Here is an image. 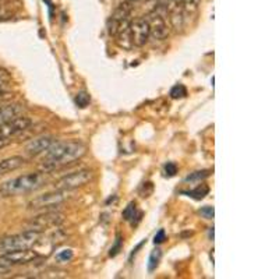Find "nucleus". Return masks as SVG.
Returning a JSON list of instances; mask_svg holds the SVG:
<instances>
[{
    "label": "nucleus",
    "instance_id": "obj_15",
    "mask_svg": "<svg viewBox=\"0 0 279 279\" xmlns=\"http://www.w3.org/2000/svg\"><path fill=\"white\" fill-rule=\"evenodd\" d=\"M122 215H123L124 221L133 222V219H134V218H137V219H141V212H137V206H136V203H130L129 206L126 207Z\"/></svg>",
    "mask_w": 279,
    "mask_h": 279
},
{
    "label": "nucleus",
    "instance_id": "obj_18",
    "mask_svg": "<svg viewBox=\"0 0 279 279\" xmlns=\"http://www.w3.org/2000/svg\"><path fill=\"white\" fill-rule=\"evenodd\" d=\"M208 193H209L208 186H206V184H201V186H198L197 189L191 190V191H187V193H184V194H187L189 197L194 198V200H203V198L206 197Z\"/></svg>",
    "mask_w": 279,
    "mask_h": 279
},
{
    "label": "nucleus",
    "instance_id": "obj_14",
    "mask_svg": "<svg viewBox=\"0 0 279 279\" xmlns=\"http://www.w3.org/2000/svg\"><path fill=\"white\" fill-rule=\"evenodd\" d=\"M169 20H171V24L174 28V31H180L184 25V13H183V8L177 7L171 10L169 13Z\"/></svg>",
    "mask_w": 279,
    "mask_h": 279
},
{
    "label": "nucleus",
    "instance_id": "obj_11",
    "mask_svg": "<svg viewBox=\"0 0 279 279\" xmlns=\"http://www.w3.org/2000/svg\"><path fill=\"white\" fill-rule=\"evenodd\" d=\"M53 142V139L49 137V136H42V137H38V139L33 140L27 147H25V151L30 156H36L39 154H43L48 151V148L52 145Z\"/></svg>",
    "mask_w": 279,
    "mask_h": 279
},
{
    "label": "nucleus",
    "instance_id": "obj_31",
    "mask_svg": "<svg viewBox=\"0 0 279 279\" xmlns=\"http://www.w3.org/2000/svg\"><path fill=\"white\" fill-rule=\"evenodd\" d=\"M4 80H6V74L0 70V81H4Z\"/></svg>",
    "mask_w": 279,
    "mask_h": 279
},
{
    "label": "nucleus",
    "instance_id": "obj_26",
    "mask_svg": "<svg viewBox=\"0 0 279 279\" xmlns=\"http://www.w3.org/2000/svg\"><path fill=\"white\" fill-rule=\"evenodd\" d=\"M165 240H166V233H165L164 229H161L155 235V238H154V243H155V244H161V243H164Z\"/></svg>",
    "mask_w": 279,
    "mask_h": 279
},
{
    "label": "nucleus",
    "instance_id": "obj_9",
    "mask_svg": "<svg viewBox=\"0 0 279 279\" xmlns=\"http://www.w3.org/2000/svg\"><path fill=\"white\" fill-rule=\"evenodd\" d=\"M31 119L28 117H24V116H18L16 119L10 120L7 123L1 124L0 126V136H4V137H13V136H17L20 133H23L27 129L31 127Z\"/></svg>",
    "mask_w": 279,
    "mask_h": 279
},
{
    "label": "nucleus",
    "instance_id": "obj_28",
    "mask_svg": "<svg viewBox=\"0 0 279 279\" xmlns=\"http://www.w3.org/2000/svg\"><path fill=\"white\" fill-rule=\"evenodd\" d=\"M8 274H10V267H6V265H1V264H0V278L7 277Z\"/></svg>",
    "mask_w": 279,
    "mask_h": 279
},
{
    "label": "nucleus",
    "instance_id": "obj_23",
    "mask_svg": "<svg viewBox=\"0 0 279 279\" xmlns=\"http://www.w3.org/2000/svg\"><path fill=\"white\" fill-rule=\"evenodd\" d=\"M164 171L165 174H166L168 177H173V176L177 173V165L174 164V162H168V164L165 165Z\"/></svg>",
    "mask_w": 279,
    "mask_h": 279
},
{
    "label": "nucleus",
    "instance_id": "obj_17",
    "mask_svg": "<svg viewBox=\"0 0 279 279\" xmlns=\"http://www.w3.org/2000/svg\"><path fill=\"white\" fill-rule=\"evenodd\" d=\"M180 3L184 16H186V14H193V13H196L198 6H200V0H180Z\"/></svg>",
    "mask_w": 279,
    "mask_h": 279
},
{
    "label": "nucleus",
    "instance_id": "obj_1",
    "mask_svg": "<svg viewBox=\"0 0 279 279\" xmlns=\"http://www.w3.org/2000/svg\"><path fill=\"white\" fill-rule=\"evenodd\" d=\"M85 154V145L78 141H53L48 148L42 169L45 172H52L62 166L73 164Z\"/></svg>",
    "mask_w": 279,
    "mask_h": 279
},
{
    "label": "nucleus",
    "instance_id": "obj_30",
    "mask_svg": "<svg viewBox=\"0 0 279 279\" xmlns=\"http://www.w3.org/2000/svg\"><path fill=\"white\" fill-rule=\"evenodd\" d=\"M123 3H127V4H130V6H133V4H136L137 1H140V0H122Z\"/></svg>",
    "mask_w": 279,
    "mask_h": 279
},
{
    "label": "nucleus",
    "instance_id": "obj_10",
    "mask_svg": "<svg viewBox=\"0 0 279 279\" xmlns=\"http://www.w3.org/2000/svg\"><path fill=\"white\" fill-rule=\"evenodd\" d=\"M63 221V216L58 212H46L43 215H39L36 218H34L31 221L33 225V229L35 230H42L45 228H49V226H55L59 225L60 222Z\"/></svg>",
    "mask_w": 279,
    "mask_h": 279
},
{
    "label": "nucleus",
    "instance_id": "obj_25",
    "mask_svg": "<svg viewBox=\"0 0 279 279\" xmlns=\"http://www.w3.org/2000/svg\"><path fill=\"white\" fill-rule=\"evenodd\" d=\"M200 213L203 215V218H206V219H213V215H215V211H213V207H203L201 209H200Z\"/></svg>",
    "mask_w": 279,
    "mask_h": 279
},
{
    "label": "nucleus",
    "instance_id": "obj_19",
    "mask_svg": "<svg viewBox=\"0 0 279 279\" xmlns=\"http://www.w3.org/2000/svg\"><path fill=\"white\" fill-rule=\"evenodd\" d=\"M187 95V90L183 84H177L174 85L172 90H171V97L173 99H179V98H184Z\"/></svg>",
    "mask_w": 279,
    "mask_h": 279
},
{
    "label": "nucleus",
    "instance_id": "obj_12",
    "mask_svg": "<svg viewBox=\"0 0 279 279\" xmlns=\"http://www.w3.org/2000/svg\"><path fill=\"white\" fill-rule=\"evenodd\" d=\"M23 112H24V106L21 104H10L6 106H1L0 107V126L16 119L18 116H23Z\"/></svg>",
    "mask_w": 279,
    "mask_h": 279
},
{
    "label": "nucleus",
    "instance_id": "obj_27",
    "mask_svg": "<svg viewBox=\"0 0 279 279\" xmlns=\"http://www.w3.org/2000/svg\"><path fill=\"white\" fill-rule=\"evenodd\" d=\"M10 142H11V140L10 137H4V136H0V149H3V148H6L7 145H10Z\"/></svg>",
    "mask_w": 279,
    "mask_h": 279
},
{
    "label": "nucleus",
    "instance_id": "obj_20",
    "mask_svg": "<svg viewBox=\"0 0 279 279\" xmlns=\"http://www.w3.org/2000/svg\"><path fill=\"white\" fill-rule=\"evenodd\" d=\"M90 95L87 94V92H78L77 95H75V104H77V106L78 107H87L90 105Z\"/></svg>",
    "mask_w": 279,
    "mask_h": 279
},
{
    "label": "nucleus",
    "instance_id": "obj_4",
    "mask_svg": "<svg viewBox=\"0 0 279 279\" xmlns=\"http://www.w3.org/2000/svg\"><path fill=\"white\" fill-rule=\"evenodd\" d=\"M39 257V254L30 248H21V250H11L0 254V264L6 267H13V265H24L35 261Z\"/></svg>",
    "mask_w": 279,
    "mask_h": 279
},
{
    "label": "nucleus",
    "instance_id": "obj_5",
    "mask_svg": "<svg viewBox=\"0 0 279 279\" xmlns=\"http://www.w3.org/2000/svg\"><path fill=\"white\" fill-rule=\"evenodd\" d=\"M92 176L94 173L90 169H81V171H77V172L70 173L66 174L65 177H62L56 184V189L59 190H67V191H71V190L78 189L85 186L87 183H90L92 180Z\"/></svg>",
    "mask_w": 279,
    "mask_h": 279
},
{
    "label": "nucleus",
    "instance_id": "obj_16",
    "mask_svg": "<svg viewBox=\"0 0 279 279\" xmlns=\"http://www.w3.org/2000/svg\"><path fill=\"white\" fill-rule=\"evenodd\" d=\"M161 258H162V251H161L159 248L152 250L151 254H149V258H148V271L149 272L155 271L158 264L161 261Z\"/></svg>",
    "mask_w": 279,
    "mask_h": 279
},
{
    "label": "nucleus",
    "instance_id": "obj_6",
    "mask_svg": "<svg viewBox=\"0 0 279 279\" xmlns=\"http://www.w3.org/2000/svg\"><path fill=\"white\" fill-rule=\"evenodd\" d=\"M69 193L70 191H67V190L59 189L56 191L45 193V194L31 200L28 207L31 209H43V208H50V207H58L59 204H62L65 200L69 198Z\"/></svg>",
    "mask_w": 279,
    "mask_h": 279
},
{
    "label": "nucleus",
    "instance_id": "obj_21",
    "mask_svg": "<svg viewBox=\"0 0 279 279\" xmlns=\"http://www.w3.org/2000/svg\"><path fill=\"white\" fill-rule=\"evenodd\" d=\"M122 248H123V240H122V236H120V235H117V236H116L115 244L110 247V250H109V257H116V255L122 251Z\"/></svg>",
    "mask_w": 279,
    "mask_h": 279
},
{
    "label": "nucleus",
    "instance_id": "obj_29",
    "mask_svg": "<svg viewBox=\"0 0 279 279\" xmlns=\"http://www.w3.org/2000/svg\"><path fill=\"white\" fill-rule=\"evenodd\" d=\"M6 18H8V14L7 13H4L3 7H0V21H1V20H6Z\"/></svg>",
    "mask_w": 279,
    "mask_h": 279
},
{
    "label": "nucleus",
    "instance_id": "obj_24",
    "mask_svg": "<svg viewBox=\"0 0 279 279\" xmlns=\"http://www.w3.org/2000/svg\"><path fill=\"white\" fill-rule=\"evenodd\" d=\"M71 258H73V250H70V248L63 250V251H60V253L58 254V260L59 261H63V263L70 261Z\"/></svg>",
    "mask_w": 279,
    "mask_h": 279
},
{
    "label": "nucleus",
    "instance_id": "obj_2",
    "mask_svg": "<svg viewBox=\"0 0 279 279\" xmlns=\"http://www.w3.org/2000/svg\"><path fill=\"white\" fill-rule=\"evenodd\" d=\"M45 183H46V176L43 173H27L23 176H18L16 179L4 181L0 186V196L13 197V196H20V194H27V193L41 189Z\"/></svg>",
    "mask_w": 279,
    "mask_h": 279
},
{
    "label": "nucleus",
    "instance_id": "obj_22",
    "mask_svg": "<svg viewBox=\"0 0 279 279\" xmlns=\"http://www.w3.org/2000/svg\"><path fill=\"white\" fill-rule=\"evenodd\" d=\"M209 176V171H198V172H194L191 173L190 176L186 177V180L184 181H198V180H203V179H206Z\"/></svg>",
    "mask_w": 279,
    "mask_h": 279
},
{
    "label": "nucleus",
    "instance_id": "obj_33",
    "mask_svg": "<svg viewBox=\"0 0 279 279\" xmlns=\"http://www.w3.org/2000/svg\"><path fill=\"white\" fill-rule=\"evenodd\" d=\"M1 94H4V90H3V88L0 87V95H1Z\"/></svg>",
    "mask_w": 279,
    "mask_h": 279
},
{
    "label": "nucleus",
    "instance_id": "obj_13",
    "mask_svg": "<svg viewBox=\"0 0 279 279\" xmlns=\"http://www.w3.org/2000/svg\"><path fill=\"white\" fill-rule=\"evenodd\" d=\"M24 164H25V159L23 156H11V158H6V159L0 161V174H4V173L17 171L18 168H21Z\"/></svg>",
    "mask_w": 279,
    "mask_h": 279
},
{
    "label": "nucleus",
    "instance_id": "obj_8",
    "mask_svg": "<svg viewBox=\"0 0 279 279\" xmlns=\"http://www.w3.org/2000/svg\"><path fill=\"white\" fill-rule=\"evenodd\" d=\"M148 24H149V36L158 41H164L169 35V28L165 21V17L158 14L155 11H151L147 17Z\"/></svg>",
    "mask_w": 279,
    "mask_h": 279
},
{
    "label": "nucleus",
    "instance_id": "obj_7",
    "mask_svg": "<svg viewBox=\"0 0 279 279\" xmlns=\"http://www.w3.org/2000/svg\"><path fill=\"white\" fill-rule=\"evenodd\" d=\"M130 34L134 46H144L149 39V24L145 17H139L130 23Z\"/></svg>",
    "mask_w": 279,
    "mask_h": 279
},
{
    "label": "nucleus",
    "instance_id": "obj_32",
    "mask_svg": "<svg viewBox=\"0 0 279 279\" xmlns=\"http://www.w3.org/2000/svg\"><path fill=\"white\" fill-rule=\"evenodd\" d=\"M209 239H211V240H213V228H211V229H209Z\"/></svg>",
    "mask_w": 279,
    "mask_h": 279
},
{
    "label": "nucleus",
    "instance_id": "obj_3",
    "mask_svg": "<svg viewBox=\"0 0 279 279\" xmlns=\"http://www.w3.org/2000/svg\"><path fill=\"white\" fill-rule=\"evenodd\" d=\"M41 230L28 229L21 232L18 235H13L0 240V253H6L11 250H21V248H30L36 244L41 239Z\"/></svg>",
    "mask_w": 279,
    "mask_h": 279
}]
</instances>
